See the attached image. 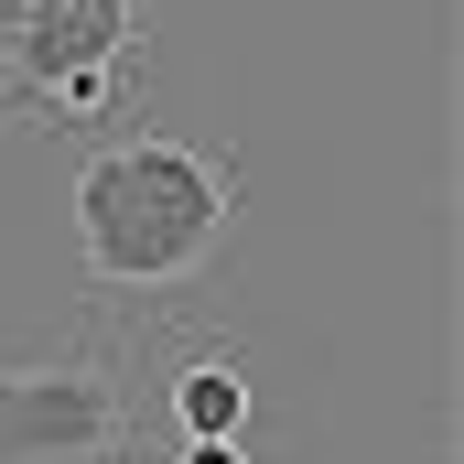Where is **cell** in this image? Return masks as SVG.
Instances as JSON below:
<instances>
[{
	"mask_svg": "<svg viewBox=\"0 0 464 464\" xmlns=\"http://www.w3.org/2000/svg\"><path fill=\"white\" fill-rule=\"evenodd\" d=\"M130 432V367L119 335H76L44 367H0V454H119Z\"/></svg>",
	"mask_w": 464,
	"mask_h": 464,
	"instance_id": "3957f363",
	"label": "cell"
},
{
	"mask_svg": "<svg viewBox=\"0 0 464 464\" xmlns=\"http://www.w3.org/2000/svg\"><path fill=\"white\" fill-rule=\"evenodd\" d=\"M151 0H33L0 33V130H109L140 98Z\"/></svg>",
	"mask_w": 464,
	"mask_h": 464,
	"instance_id": "7a4b0ae2",
	"label": "cell"
},
{
	"mask_svg": "<svg viewBox=\"0 0 464 464\" xmlns=\"http://www.w3.org/2000/svg\"><path fill=\"white\" fill-rule=\"evenodd\" d=\"M130 378H162V421L195 443V432H248V367L227 335H184V324H140V346H119Z\"/></svg>",
	"mask_w": 464,
	"mask_h": 464,
	"instance_id": "277c9868",
	"label": "cell"
},
{
	"mask_svg": "<svg viewBox=\"0 0 464 464\" xmlns=\"http://www.w3.org/2000/svg\"><path fill=\"white\" fill-rule=\"evenodd\" d=\"M248 206V162L195 151L173 130H109L76 162V259L98 303H162L184 281H206V259L227 248Z\"/></svg>",
	"mask_w": 464,
	"mask_h": 464,
	"instance_id": "6da1fadb",
	"label": "cell"
},
{
	"mask_svg": "<svg viewBox=\"0 0 464 464\" xmlns=\"http://www.w3.org/2000/svg\"><path fill=\"white\" fill-rule=\"evenodd\" d=\"M22 11H33V0H0V33H22Z\"/></svg>",
	"mask_w": 464,
	"mask_h": 464,
	"instance_id": "8992f818",
	"label": "cell"
},
{
	"mask_svg": "<svg viewBox=\"0 0 464 464\" xmlns=\"http://www.w3.org/2000/svg\"><path fill=\"white\" fill-rule=\"evenodd\" d=\"M0 464H119V454H0Z\"/></svg>",
	"mask_w": 464,
	"mask_h": 464,
	"instance_id": "5b68a950",
	"label": "cell"
}]
</instances>
